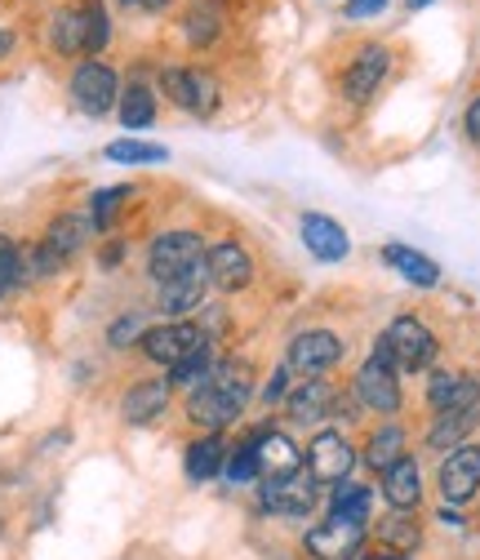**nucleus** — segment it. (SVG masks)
Returning <instances> with one entry per match:
<instances>
[{
	"mask_svg": "<svg viewBox=\"0 0 480 560\" xmlns=\"http://www.w3.org/2000/svg\"><path fill=\"white\" fill-rule=\"evenodd\" d=\"M249 396H254L249 361H214L210 378L191 387V396H187V418L204 432H223L245 413Z\"/></svg>",
	"mask_w": 480,
	"mask_h": 560,
	"instance_id": "f257e3e1",
	"label": "nucleus"
},
{
	"mask_svg": "<svg viewBox=\"0 0 480 560\" xmlns=\"http://www.w3.org/2000/svg\"><path fill=\"white\" fill-rule=\"evenodd\" d=\"M204 262V241L200 232H161L148 249V276L156 280V285H169L174 276L191 271Z\"/></svg>",
	"mask_w": 480,
	"mask_h": 560,
	"instance_id": "f03ea898",
	"label": "nucleus"
},
{
	"mask_svg": "<svg viewBox=\"0 0 480 560\" xmlns=\"http://www.w3.org/2000/svg\"><path fill=\"white\" fill-rule=\"evenodd\" d=\"M383 342L391 347V357H396V370H409V374L428 370V365L436 361V352H441L436 334H432V329H428V325H423L419 316H396V320L387 325Z\"/></svg>",
	"mask_w": 480,
	"mask_h": 560,
	"instance_id": "7ed1b4c3",
	"label": "nucleus"
},
{
	"mask_svg": "<svg viewBox=\"0 0 480 560\" xmlns=\"http://www.w3.org/2000/svg\"><path fill=\"white\" fill-rule=\"evenodd\" d=\"M258 508L271 516H307L316 508V480L307 467H294L285 476H267L258 489Z\"/></svg>",
	"mask_w": 480,
	"mask_h": 560,
	"instance_id": "20e7f679",
	"label": "nucleus"
},
{
	"mask_svg": "<svg viewBox=\"0 0 480 560\" xmlns=\"http://www.w3.org/2000/svg\"><path fill=\"white\" fill-rule=\"evenodd\" d=\"M303 547L312 560H356L365 547V521H348V516H325L320 525H312L303 534Z\"/></svg>",
	"mask_w": 480,
	"mask_h": 560,
	"instance_id": "39448f33",
	"label": "nucleus"
},
{
	"mask_svg": "<svg viewBox=\"0 0 480 560\" xmlns=\"http://www.w3.org/2000/svg\"><path fill=\"white\" fill-rule=\"evenodd\" d=\"M161 90L174 107H183L191 116H210L219 107V81L210 72H200V67H165Z\"/></svg>",
	"mask_w": 480,
	"mask_h": 560,
	"instance_id": "423d86ee",
	"label": "nucleus"
},
{
	"mask_svg": "<svg viewBox=\"0 0 480 560\" xmlns=\"http://www.w3.org/2000/svg\"><path fill=\"white\" fill-rule=\"evenodd\" d=\"M200 342H210V334H204L196 320H165V325H152V329L139 338L143 357H148L152 365H165V370H174L187 352H196Z\"/></svg>",
	"mask_w": 480,
	"mask_h": 560,
	"instance_id": "0eeeda50",
	"label": "nucleus"
},
{
	"mask_svg": "<svg viewBox=\"0 0 480 560\" xmlns=\"http://www.w3.org/2000/svg\"><path fill=\"white\" fill-rule=\"evenodd\" d=\"M72 103L85 112V116H107L116 103H120V81L107 62L90 58L72 72Z\"/></svg>",
	"mask_w": 480,
	"mask_h": 560,
	"instance_id": "6e6552de",
	"label": "nucleus"
},
{
	"mask_svg": "<svg viewBox=\"0 0 480 560\" xmlns=\"http://www.w3.org/2000/svg\"><path fill=\"white\" fill-rule=\"evenodd\" d=\"M342 361V338L329 334V329H307L290 342V361L285 370L290 374H303V378H320L325 370H333Z\"/></svg>",
	"mask_w": 480,
	"mask_h": 560,
	"instance_id": "1a4fd4ad",
	"label": "nucleus"
},
{
	"mask_svg": "<svg viewBox=\"0 0 480 560\" xmlns=\"http://www.w3.org/2000/svg\"><path fill=\"white\" fill-rule=\"evenodd\" d=\"M352 467H356V450L348 445V436H342V432L312 436V445H307V471H312L316 485H342V480L352 476Z\"/></svg>",
	"mask_w": 480,
	"mask_h": 560,
	"instance_id": "9d476101",
	"label": "nucleus"
},
{
	"mask_svg": "<svg viewBox=\"0 0 480 560\" xmlns=\"http://www.w3.org/2000/svg\"><path fill=\"white\" fill-rule=\"evenodd\" d=\"M204 276H210V285L236 294L254 280V258L241 241H219V245L204 249Z\"/></svg>",
	"mask_w": 480,
	"mask_h": 560,
	"instance_id": "9b49d317",
	"label": "nucleus"
},
{
	"mask_svg": "<svg viewBox=\"0 0 480 560\" xmlns=\"http://www.w3.org/2000/svg\"><path fill=\"white\" fill-rule=\"evenodd\" d=\"M476 489H480V445H458V450H449V458L441 463V494H445V508L471 503Z\"/></svg>",
	"mask_w": 480,
	"mask_h": 560,
	"instance_id": "f8f14e48",
	"label": "nucleus"
},
{
	"mask_svg": "<svg viewBox=\"0 0 480 560\" xmlns=\"http://www.w3.org/2000/svg\"><path fill=\"white\" fill-rule=\"evenodd\" d=\"M387 72H391L387 45H361V54L352 58V67L342 72V94H348L352 103H370L378 94V85L387 81Z\"/></svg>",
	"mask_w": 480,
	"mask_h": 560,
	"instance_id": "ddd939ff",
	"label": "nucleus"
},
{
	"mask_svg": "<svg viewBox=\"0 0 480 560\" xmlns=\"http://www.w3.org/2000/svg\"><path fill=\"white\" fill-rule=\"evenodd\" d=\"M356 400L374 413H396L400 409V383H396V365L370 357L361 370H356Z\"/></svg>",
	"mask_w": 480,
	"mask_h": 560,
	"instance_id": "4468645a",
	"label": "nucleus"
},
{
	"mask_svg": "<svg viewBox=\"0 0 480 560\" xmlns=\"http://www.w3.org/2000/svg\"><path fill=\"white\" fill-rule=\"evenodd\" d=\"M169 396H174V383L169 378H143V383H133L125 392V400H120L125 423H133V428L156 423V418L169 409Z\"/></svg>",
	"mask_w": 480,
	"mask_h": 560,
	"instance_id": "2eb2a0df",
	"label": "nucleus"
},
{
	"mask_svg": "<svg viewBox=\"0 0 480 560\" xmlns=\"http://www.w3.org/2000/svg\"><path fill=\"white\" fill-rule=\"evenodd\" d=\"M303 245L312 249V258H320V262H342L352 254V236H348V228L342 223H333L329 214H303Z\"/></svg>",
	"mask_w": 480,
	"mask_h": 560,
	"instance_id": "dca6fc26",
	"label": "nucleus"
},
{
	"mask_svg": "<svg viewBox=\"0 0 480 560\" xmlns=\"http://www.w3.org/2000/svg\"><path fill=\"white\" fill-rule=\"evenodd\" d=\"M204 290H210V276H204V262H200V267L174 276L169 285H161V312L169 320H187V312H200Z\"/></svg>",
	"mask_w": 480,
	"mask_h": 560,
	"instance_id": "f3484780",
	"label": "nucleus"
},
{
	"mask_svg": "<svg viewBox=\"0 0 480 560\" xmlns=\"http://www.w3.org/2000/svg\"><path fill=\"white\" fill-rule=\"evenodd\" d=\"M383 499L391 512H414L419 499H423V476H419V463L414 458H396L387 471H383Z\"/></svg>",
	"mask_w": 480,
	"mask_h": 560,
	"instance_id": "a211bd4d",
	"label": "nucleus"
},
{
	"mask_svg": "<svg viewBox=\"0 0 480 560\" xmlns=\"http://www.w3.org/2000/svg\"><path fill=\"white\" fill-rule=\"evenodd\" d=\"M249 441H254V454H258L262 476H285V471L298 467V445H294L285 432L258 428V432H249Z\"/></svg>",
	"mask_w": 480,
	"mask_h": 560,
	"instance_id": "6ab92c4d",
	"label": "nucleus"
},
{
	"mask_svg": "<svg viewBox=\"0 0 480 560\" xmlns=\"http://www.w3.org/2000/svg\"><path fill=\"white\" fill-rule=\"evenodd\" d=\"M285 413L294 418V423H320V418H329V413H333V392H329V383H320V378L298 383V387L285 396Z\"/></svg>",
	"mask_w": 480,
	"mask_h": 560,
	"instance_id": "aec40b11",
	"label": "nucleus"
},
{
	"mask_svg": "<svg viewBox=\"0 0 480 560\" xmlns=\"http://www.w3.org/2000/svg\"><path fill=\"white\" fill-rule=\"evenodd\" d=\"M383 262L396 267V271L409 280V285H419V290H436V285H441V267H436L428 254L409 249V245H387V249H383Z\"/></svg>",
	"mask_w": 480,
	"mask_h": 560,
	"instance_id": "412c9836",
	"label": "nucleus"
},
{
	"mask_svg": "<svg viewBox=\"0 0 480 560\" xmlns=\"http://www.w3.org/2000/svg\"><path fill=\"white\" fill-rule=\"evenodd\" d=\"M90 214L81 219V214H58L54 223H49V232H45V249L58 258V262H67V258H72V254H81V245L90 241Z\"/></svg>",
	"mask_w": 480,
	"mask_h": 560,
	"instance_id": "4be33fe9",
	"label": "nucleus"
},
{
	"mask_svg": "<svg viewBox=\"0 0 480 560\" xmlns=\"http://www.w3.org/2000/svg\"><path fill=\"white\" fill-rule=\"evenodd\" d=\"M476 423H480V405H471V409H441L432 432H428V445L432 450H458V445H467V432Z\"/></svg>",
	"mask_w": 480,
	"mask_h": 560,
	"instance_id": "5701e85b",
	"label": "nucleus"
},
{
	"mask_svg": "<svg viewBox=\"0 0 480 560\" xmlns=\"http://www.w3.org/2000/svg\"><path fill=\"white\" fill-rule=\"evenodd\" d=\"M223 463H227V445H223V436L219 432H210V436H200V441H191L187 445V458H183V471H187V480H214L219 471H223Z\"/></svg>",
	"mask_w": 480,
	"mask_h": 560,
	"instance_id": "b1692460",
	"label": "nucleus"
},
{
	"mask_svg": "<svg viewBox=\"0 0 480 560\" xmlns=\"http://www.w3.org/2000/svg\"><path fill=\"white\" fill-rule=\"evenodd\" d=\"M370 512H374V489L370 485L342 480L329 494V516H348V521H365L370 525Z\"/></svg>",
	"mask_w": 480,
	"mask_h": 560,
	"instance_id": "393cba45",
	"label": "nucleus"
},
{
	"mask_svg": "<svg viewBox=\"0 0 480 560\" xmlns=\"http://www.w3.org/2000/svg\"><path fill=\"white\" fill-rule=\"evenodd\" d=\"M116 116H120V125H125V129H148V125L156 120V94H152L143 81H133V85L120 94Z\"/></svg>",
	"mask_w": 480,
	"mask_h": 560,
	"instance_id": "a878e982",
	"label": "nucleus"
},
{
	"mask_svg": "<svg viewBox=\"0 0 480 560\" xmlns=\"http://www.w3.org/2000/svg\"><path fill=\"white\" fill-rule=\"evenodd\" d=\"M378 538H383L387 551L400 556V551H414V547L423 542V529H419L414 512H391V516L378 521Z\"/></svg>",
	"mask_w": 480,
	"mask_h": 560,
	"instance_id": "bb28decb",
	"label": "nucleus"
},
{
	"mask_svg": "<svg viewBox=\"0 0 480 560\" xmlns=\"http://www.w3.org/2000/svg\"><path fill=\"white\" fill-rule=\"evenodd\" d=\"M49 40H54L58 54H81V49H85V14H81V5L54 14V23H49Z\"/></svg>",
	"mask_w": 480,
	"mask_h": 560,
	"instance_id": "cd10ccee",
	"label": "nucleus"
},
{
	"mask_svg": "<svg viewBox=\"0 0 480 560\" xmlns=\"http://www.w3.org/2000/svg\"><path fill=\"white\" fill-rule=\"evenodd\" d=\"M210 370H214V342H200L196 352H187V357L169 370V383L191 392V387H200L204 378H210Z\"/></svg>",
	"mask_w": 480,
	"mask_h": 560,
	"instance_id": "c85d7f7f",
	"label": "nucleus"
},
{
	"mask_svg": "<svg viewBox=\"0 0 480 560\" xmlns=\"http://www.w3.org/2000/svg\"><path fill=\"white\" fill-rule=\"evenodd\" d=\"M396 458H405V432H400L396 423H387V428H378V432L370 436V445H365V463H370L374 471H387Z\"/></svg>",
	"mask_w": 480,
	"mask_h": 560,
	"instance_id": "c756f323",
	"label": "nucleus"
},
{
	"mask_svg": "<svg viewBox=\"0 0 480 560\" xmlns=\"http://www.w3.org/2000/svg\"><path fill=\"white\" fill-rule=\"evenodd\" d=\"M169 152L156 148V143H139V138H116V143H107V161L116 165H161Z\"/></svg>",
	"mask_w": 480,
	"mask_h": 560,
	"instance_id": "7c9ffc66",
	"label": "nucleus"
},
{
	"mask_svg": "<svg viewBox=\"0 0 480 560\" xmlns=\"http://www.w3.org/2000/svg\"><path fill=\"white\" fill-rule=\"evenodd\" d=\"M133 196V187H103V191H94L90 196V228L94 232H107L112 228V219L120 214V205Z\"/></svg>",
	"mask_w": 480,
	"mask_h": 560,
	"instance_id": "2f4dec72",
	"label": "nucleus"
},
{
	"mask_svg": "<svg viewBox=\"0 0 480 560\" xmlns=\"http://www.w3.org/2000/svg\"><path fill=\"white\" fill-rule=\"evenodd\" d=\"M223 476H227L232 485H249V480H258V476H262V467H258V454H254V441H249V436H245L236 450H227Z\"/></svg>",
	"mask_w": 480,
	"mask_h": 560,
	"instance_id": "473e14b6",
	"label": "nucleus"
},
{
	"mask_svg": "<svg viewBox=\"0 0 480 560\" xmlns=\"http://www.w3.org/2000/svg\"><path fill=\"white\" fill-rule=\"evenodd\" d=\"M183 36H187L191 45H214V40H219V14H214V5H196V10H187V19H183Z\"/></svg>",
	"mask_w": 480,
	"mask_h": 560,
	"instance_id": "72a5a7b5",
	"label": "nucleus"
},
{
	"mask_svg": "<svg viewBox=\"0 0 480 560\" xmlns=\"http://www.w3.org/2000/svg\"><path fill=\"white\" fill-rule=\"evenodd\" d=\"M19 285H23V245L0 232V290H19Z\"/></svg>",
	"mask_w": 480,
	"mask_h": 560,
	"instance_id": "f704fd0d",
	"label": "nucleus"
},
{
	"mask_svg": "<svg viewBox=\"0 0 480 560\" xmlns=\"http://www.w3.org/2000/svg\"><path fill=\"white\" fill-rule=\"evenodd\" d=\"M85 14V54H98L107 40H112V23H107V10L98 5V0H85L81 5Z\"/></svg>",
	"mask_w": 480,
	"mask_h": 560,
	"instance_id": "c9c22d12",
	"label": "nucleus"
},
{
	"mask_svg": "<svg viewBox=\"0 0 480 560\" xmlns=\"http://www.w3.org/2000/svg\"><path fill=\"white\" fill-rule=\"evenodd\" d=\"M143 334H148V329H143V312H125V316L107 329V342H112V347H133Z\"/></svg>",
	"mask_w": 480,
	"mask_h": 560,
	"instance_id": "e433bc0d",
	"label": "nucleus"
},
{
	"mask_svg": "<svg viewBox=\"0 0 480 560\" xmlns=\"http://www.w3.org/2000/svg\"><path fill=\"white\" fill-rule=\"evenodd\" d=\"M285 396H290V370L281 365L277 374H271V378L262 383V405H267V409H277Z\"/></svg>",
	"mask_w": 480,
	"mask_h": 560,
	"instance_id": "4c0bfd02",
	"label": "nucleus"
},
{
	"mask_svg": "<svg viewBox=\"0 0 480 560\" xmlns=\"http://www.w3.org/2000/svg\"><path fill=\"white\" fill-rule=\"evenodd\" d=\"M387 10V0H348V19H374Z\"/></svg>",
	"mask_w": 480,
	"mask_h": 560,
	"instance_id": "58836bf2",
	"label": "nucleus"
},
{
	"mask_svg": "<svg viewBox=\"0 0 480 560\" xmlns=\"http://www.w3.org/2000/svg\"><path fill=\"white\" fill-rule=\"evenodd\" d=\"M467 138L480 148V94H476V98H471V107H467Z\"/></svg>",
	"mask_w": 480,
	"mask_h": 560,
	"instance_id": "ea45409f",
	"label": "nucleus"
},
{
	"mask_svg": "<svg viewBox=\"0 0 480 560\" xmlns=\"http://www.w3.org/2000/svg\"><path fill=\"white\" fill-rule=\"evenodd\" d=\"M120 258H125V245H120V241H116V245H107V249H103V267H116V262H120Z\"/></svg>",
	"mask_w": 480,
	"mask_h": 560,
	"instance_id": "a19ab883",
	"label": "nucleus"
},
{
	"mask_svg": "<svg viewBox=\"0 0 480 560\" xmlns=\"http://www.w3.org/2000/svg\"><path fill=\"white\" fill-rule=\"evenodd\" d=\"M441 525H454V529H458V525H463V516H458L454 508H441Z\"/></svg>",
	"mask_w": 480,
	"mask_h": 560,
	"instance_id": "79ce46f5",
	"label": "nucleus"
},
{
	"mask_svg": "<svg viewBox=\"0 0 480 560\" xmlns=\"http://www.w3.org/2000/svg\"><path fill=\"white\" fill-rule=\"evenodd\" d=\"M10 49H14V36H10V32H5V27H0V58H5V54H10Z\"/></svg>",
	"mask_w": 480,
	"mask_h": 560,
	"instance_id": "37998d69",
	"label": "nucleus"
},
{
	"mask_svg": "<svg viewBox=\"0 0 480 560\" xmlns=\"http://www.w3.org/2000/svg\"><path fill=\"white\" fill-rule=\"evenodd\" d=\"M361 560H400L396 551H370V556H361Z\"/></svg>",
	"mask_w": 480,
	"mask_h": 560,
	"instance_id": "c03bdc74",
	"label": "nucleus"
},
{
	"mask_svg": "<svg viewBox=\"0 0 480 560\" xmlns=\"http://www.w3.org/2000/svg\"><path fill=\"white\" fill-rule=\"evenodd\" d=\"M139 5H148V10H165L169 0H139Z\"/></svg>",
	"mask_w": 480,
	"mask_h": 560,
	"instance_id": "a18cd8bd",
	"label": "nucleus"
},
{
	"mask_svg": "<svg viewBox=\"0 0 480 560\" xmlns=\"http://www.w3.org/2000/svg\"><path fill=\"white\" fill-rule=\"evenodd\" d=\"M428 5H436V0H409V10H428Z\"/></svg>",
	"mask_w": 480,
	"mask_h": 560,
	"instance_id": "49530a36",
	"label": "nucleus"
},
{
	"mask_svg": "<svg viewBox=\"0 0 480 560\" xmlns=\"http://www.w3.org/2000/svg\"><path fill=\"white\" fill-rule=\"evenodd\" d=\"M125 5H139V0H125Z\"/></svg>",
	"mask_w": 480,
	"mask_h": 560,
	"instance_id": "de8ad7c7",
	"label": "nucleus"
},
{
	"mask_svg": "<svg viewBox=\"0 0 480 560\" xmlns=\"http://www.w3.org/2000/svg\"><path fill=\"white\" fill-rule=\"evenodd\" d=\"M0 294H5V290H0Z\"/></svg>",
	"mask_w": 480,
	"mask_h": 560,
	"instance_id": "09e8293b",
	"label": "nucleus"
}]
</instances>
